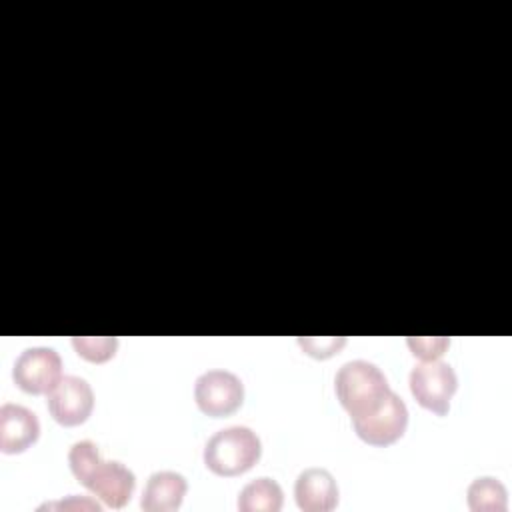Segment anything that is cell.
<instances>
[{
  "mask_svg": "<svg viewBox=\"0 0 512 512\" xmlns=\"http://www.w3.org/2000/svg\"><path fill=\"white\" fill-rule=\"evenodd\" d=\"M338 484L326 468H306L294 484L296 504L304 512H330L338 504Z\"/></svg>",
  "mask_w": 512,
  "mask_h": 512,
  "instance_id": "30bf717a",
  "label": "cell"
},
{
  "mask_svg": "<svg viewBox=\"0 0 512 512\" xmlns=\"http://www.w3.org/2000/svg\"><path fill=\"white\" fill-rule=\"evenodd\" d=\"M408 426L406 402L390 390L384 402L366 416L354 418L352 428L356 436L370 446H390L400 440Z\"/></svg>",
  "mask_w": 512,
  "mask_h": 512,
  "instance_id": "5b68a950",
  "label": "cell"
},
{
  "mask_svg": "<svg viewBox=\"0 0 512 512\" xmlns=\"http://www.w3.org/2000/svg\"><path fill=\"white\" fill-rule=\"evenodd\" d=\"M468 508L472 512H506L508 510V490L492 476H480L470 482L466 490Z\"/></svg>",
  "mask_w": 512,
  "mask_h": 512,
  "instance_id": "4fadbf2b",
  "label": "cell"
},
{
  "mask_svg": "<svg viewBox=\"0 0 512 512\" xmlns=\"http://www.w3.org/2000/svg\"><path fill=\"white\" fill-rule=\"evenodd\" d=\"M188 492V482L180 472L174 470H158L150 474L140 508L146 512H172L178 510Z\"/></svg>",
  "mask_w": 512,
  "mask_h": 512,
  "instance_id": "8fae6325",
  "label": "cell"
},
{
  "mask_svg": "<svg viewBox=\"0 0 512 512\" xmlns=\"http://www.w3.org/2000/svg\"><path fill=\"white\" fill-rule=\"evenodd\" d=\"M406 344L414 356L420 360H438L446 348L450 346V338L446 336H410Z\"/></svg>",
  "mask_w": 512,
  "mask_h": 512,
  "instance_id": "e0dca14e",
  "label": "cell"
},
{
  "mask_svg": "<svg viewBox=\"0 0 512 512\" xmlns=\"http://www.w3.org/2000/svg\"><path fill=\"white\" fill-rule=\"evenodd\" d=\"M50 416L62 426L84 424L94 410V390L86 378L62 376L46 394Z\"/></svg>",
  "mask_w": 512,
  "mask_h": 512,
  "instance_id": "52a82bcc",
  "label": "cell"
},
{
  "mask_svg": "<svg viewBox=\"0 0 512 512\" xmlns=\"http://www.w3.org/2000/svg\"><path fill=\"white\" fill-rule=\"evenodd\" d=\"M194 400L206 416H230L244 402V384L230 370H206L194 382Z\"/></svg>",
  "mask_w": 512,
  "mask_h": 512,
  "instance_id": "277c9868",
  "label": "cell"
},
{
  "mask_svg": "<svg viewBox=\"0 0 512 512\" xmlns=\"http://www.w3.org/2000/svg\"><path fill=\"white\" fill-rule=\"evenodd\" d=\"M408 384L412 396L422 408L438 416H446L450 410V400L458 390V376L454 368L440 358L422 360L410 370Z\"/></svg>",
  "mask_w": 512,
  "mask_h": 512,
  "instance_id": "3957f363",
  "label": "cell"
},
{
  "mask_svg": "<svg viewBox=\"0 0 512 512\" xmlns=\"http://www.w3.org/2000/svg\"><path fill=\"white\" fill-rule=\"evenodd\" d=\"M40 436L38 416L14 402L0 406V450L4 454H20L28 450Z\"/></svg>",
  "mask_w": 512,
  "mask_h": 512,
  "instance_id": "9c48e42d",
  "label": "cell"
},
{
  "mask_svg": "<svg viewBox=\"0 0 512 512\" xmlns=\"http://www.w3.org/2000/svg\"><path fill=\"white\" fill-rule=\"evenodd\" d=\"M42 508H74V510H96L100 512L102 506L90 498H80V496H70L66 500L54 502V504H44Z\"/></svg>",
  "mask_w": 512,
  "mask_h": 512,
  "instance_id": "ac0fdd59",
  "label": "cell"
},
{
  "mask_svg": "<svg viewBox=\"0 0 512 512\" xmlns=\"http://www.w3.org/2000/svg\"><path fill=\"white\" fill-rule=\"evenodd\" d=\"M336 398L350 414V420L376 410L390 394L386 374L368 360L344 362L334 376Z\"/></svg>",
  "mask_w": 512,
  "mask_h": 512,
  "instance_id": "6da1fadb",
  "label": "cell"
},
{
  "mask_svg": "<svg viewBox=\"0 0 512 512\" xmlns=\"http://www.w3.org/2000/svg\"><path fill=\"white\" fill-rule=\"evenodd\" d=\"M84 488L100 498L106 506L122 508L134 494L136 476L118 460H102L84 482Z\"/></svg>",
  "mask_w": 512,
  "mask_h": 512,
  "instance_id": "ba28073f",
  "label": "cell"
},
{
  "mask_svg": "<svg viewBox=\"0 0 512 512\" xmlns=\"http://www.w3.org/2000/svg\"><path fill=\"white\" fill-rule=\"evenodd\" d=\"M262 454L260 436L248 426H228L214 432L204 446V464L216 476L232 478L248 472Z\"/></svg>",
  "mask_w": 512,
  "mask_h": 512,
  "instance_id": "7a4b0ae2",
  "label": "cell"
},
{
  "mask_svg": "<svg viewBox=\"0 0 512 512\" xmlns=\"http://www.w3.org/2000/svg\"><path fill=\"white\" fill-rule=\"evenodd\" d=\"M102 454L98 446L92 440H78L68 450V464L74 474V478L84 486V482L90 478V474L96 470V466L102 462Z\"/></svg>",
  "mask_w": 512,
  "mask_h": 512,
  "instance_id": "5bb4252c",
  "label": "cell"
},
{
  "mask_svg": "<svg viewBox=\"0 0 512 512\" xmlns=\"http://www.w3.org/2000/svg\"><path fill=\"white\" fill-rule=\"evenodd\" d=\"M284 504V492L274 478L262 476L250 480L238 492V510L240 512H278Z\"/></svg>",
  "mask_w": 512,
  "mask_h": 512,
  "instance_id": "7c38bea8",
  "label": "cell"
},
{
  "mask_svg": "<svg viewBox=\"0 0 512 512\" xmlns=\"http://www.w3.org/2000/svg\"><path fill=\"white\" fill-rule=\"evenodd\" d=\"M72 346L88 362L102 364L110 358H114L118 350V338L116 336H74Z\"/></svg>",
  "mask_w": 512,
  "mask_h": 512,
  "instance_id": "9a60e30c",
  "label": "cell"
},
{
  "mask_svg": "<svg viewBox=\"0 0 512 512\" xmlns=\"http://www.w3.org/2000/svg\"><path fill=\"white\" fill-rule=\"evenodd\" d=\"M62 378V358L50 346H32L20 352L12 368L14 384L26 394H48Z\"/></svg>",
  "mask_w": 512,
  "mask_h": 512,
  "instance_id": "8992f818",
  "label": "cell"
},
{
  "mask_svg": "<svg viewBox=\"0 0 512 512\" xmlns=\"http://www.w3.org/2000/svg\"><path fill=\"white\" fill-rule=\"evenodd\" d=\"M298 344L308 356L324 360V358L338 354L344 348L346 338L344 336H320V338L318 336H300Z\"/></svg>",
  "mask_w": 512,
  "mask_h": 512,
  "instance_id": "2e32d148",
  "label": "cell"
}]
</instances>
